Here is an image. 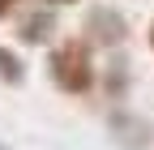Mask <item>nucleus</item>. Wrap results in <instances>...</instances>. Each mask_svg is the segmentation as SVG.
<instances>
[{"instance_id": "obj_3", "label": "nucleus", "mask_w": 154, "mask_h": 150, "mask_svg": "<svg viewBox=\"0 0 154 150\" xmlns=\"http://www.w3.org/2000/svg\"><path fill=\"white\" fill-rule=\"evenodd\" d=\"M86 34L82 39L90 43V47H120L124 39H128V22H124V13H116L111 5H94L90 13H86V26H82Z\"/></svg>"}, {"instance_id": "obj_7", "label": "nucleus", "mask_w": 154, "mask_h": 150, "mask_svg": "<svg viewBox=\"0 0 154 150\" xmlns=\"http://www.w3.org/2000/svg\"><path fill=\"white\" fill-rule=\"evenodd\" d=\"M17 5H22V0H0V22H5V17H13Z\"/></svg>"}, {"instance_id": "obj_6", "label": "nucleus", "mask_w": 154, "mask_h": 150, "mask_svg": "<svg viewBox=\"0 0 154 150\" xmlns=\"http://www.w3.org/2000/svg\"><path fill=\"white\" fill-rule=\"evenodd\" d=\"M124 95H128V60H124V56H116L111 69H107V99H116V107H120Z\"/></svg>"}, {"instance_id": "obj_8", "label": "nucleus", "mask_w": 154, "mask_h": 150, "mask_svg": "<svg viewBox=\"0 0 154 150\" xmlns=\"http://www.w3.org/2000/svg\"><path fill=\"white\" fill-rule=\"evenodd\" d=\"M43 5H51V9H60V5H77V0H43Z\"/></svg>"}, {"instance_id": "obj_9", "label": "nucleus", "mask_w": 154, "mask_h": 150, "mask_svg": "<svg viewBox=\"0 0 154 150\" xmlns=\"http://www.w3.org/2000/svg\"><path fill=\"white\" fill-rule=\"evenodd\" d=\"M150 47H154V22H150Z\"/></svg>"}, {"instance_id": "obj_10", "label": "nucleus", "mask_w": 154, "mask_h": 150, "mask_svg": "<svg viewBox=\"0 0 154 150\" xmlns=\"http://www.w3.org/2000/svg\"><path fill=\"white\" fill-rule=\"evenodd\" d=\"M0 150H9V146H5V142H0Z\"/></svg>"}, {"instance_id": "obj_1", "label": "nucleus", "mask_w": 154, "mask_h": 150, "mask_svg": "<svg viewBox=\"0 0 154 150\" xmlns=\"http://www.w3.org/2000/svg\"><path fill=\"white\" fill-rule=\"evenodd\" d=\"M47 77L56 82V90L64 95H90L99 86V64L90 56L86 39H64L47 52Z\"/></svg>"}, {"instance_id": "obj_5", "label": "nucleus", "mask_w": 154, "mask_h": 150, "mask_svg": "<svg viewBox=\"0 0 154 150\" xmlns=\"http://www.w3.org/2000/svg\"><path fill=\"white\" fill-rule=\"evenodd\" d=\"M0 82L5 86H22L26 82V60L13 47H5V43H0Z\"/></svg>"}, {"instance_id": "obj_4", "label": "nucleus", "mask_w": 154, "mask_h": 150, "mask_svg": "<svg viewBox=\"0 0 154 150\" xmlns=\"http://www.w3.org/2000/svg\"><path fill=\"white\" fill-rule=\"evenodd\" d=\"M56 30H60L56 9H51V5H38L34 13H26L22 22H17V39L30 43V47H47V43L56 39Z\"/></svg>"}, {"instance_id": "obj_2", "label": "nucleus", "mask_w": 154, "mask_h": 150, "mask_svg": "<svg viewBox=\"0 0 154 150\" xmlns=\"http://www.w3.org/2000/svg\"><path fill=\"white\" fill-rule=\"evenodd\" d=\"M107 137L120 146V150H150L154 146V124L133 107H111L107 111Z\"/></svg>"}]
</instances>
